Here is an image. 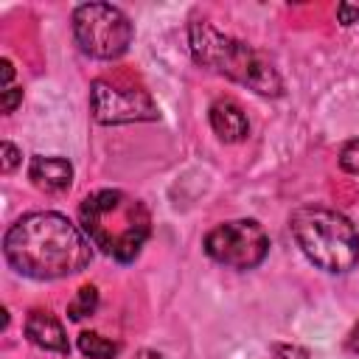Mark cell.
Segmentation results:
<instances>
[{
	"label": "cell",
	"mask_w": 359,
	"mask_h": 359,
	"mask_svg": "<svg viewBox=\"0 0 359 359\" xmlns=\"http://www.w3.org/2000/svg\"><path fill=\"white\" fill-rule=\"evenodd\" d=\"M79 222L84 236L101 252L121 264L135 261L146 238L151 236L149 208L118 188H101L95 194H87L79 205Z\"/></svg>",
	"instance_id": "obj_2"
},
{
	"label": "cell",
	"mask_w": 359,
	"mask_h": 359,
	"mask_svg": "<svg viewBox=\"0 0 359 359\" xmlns=\"http://www.w3.org/2000/svg\"><path fill=\"white\" fill-rule=\"evenodd\" d=\"M300 252L323 272H348L359 264V233L348 216L320 205H303L289 216Z\"/></svg>",
	"instance_id": "obj_4"
},
{
	"label": "cell",
	"mask_w": 359,
	"mask_h": 359,
	"mask_svg": "<svg viewBox=\"0 0 359 359\" xmlns=\"http://www.w3.org/2000/svg\"><path fill=\"white\" fill-rule=\"evenodd\" d=\"M188 48H191V56L196 65H202L241 87H250L258 95H280L283 93V79L255 48L216 31L210 22L196 20L188 25Z\"/></svg>",
	"instance_id": "obj_3"
},
{
	"label": "cell",
	"mask_w": 359,
	"mask_h": 359,
	"mask_svg": "<svg viewBox=\"0 0 359 359\" xmlns=\"http://www.w3.org/2000/svg\"><path fill=\"white\" fill-rule=\"evenodd\" d=\"M93 241L67 216L56 210H34L20 216L3 238L8 266L34 280H56L87 269Z\"/></svg>",
	"instance_id": "obj_1"
},
{
	"label": "cell",
	"mask_w": 359,
	"mask_h": 359,
	"mask_svg": "<svg viewBox=\"0 0 359 359\" xmlns=\"http://www.w3.org/2000/svg\"><path fill=\"white\" fill-rule=\"evenodd\" d=\"M210 129L216 132L219 140L224 143H238L250 135V121L244 115V109L233 101V98H219L210 104Z\"/></svg>",
	"instance_id": "obj_10"
},
{
	"label": "cell",
	"mask_w": 359,
	"mask_h": 359,
	"mask_svg": "<svg viewBox=\"0 0 359 359\" xmlns=\"http://www.w3.org/2000/svg\"><path fill=\"white\" fill-rule=\"evenodd\" d=\"M345 351H348V353H356V356H359V323H356V325L351 328V334L345 337Z\"/></svg>",
	"instance_id": "obj_18"
},
{
	"label": "cell",
	"mask_w": 359,
	"mask_h": 359,
	"mask_svg": "<svg viewBox=\"0 0 359 359\" xmlns=\"http://www.w3.org/2000/svg\"><path fill=\"white\" fill-rule=\"evenodd\" d=\"M261 359H309V351H306V348H300V345L278 342V345H272V348H269V353H266V356H261Z\"/></svg>",
	"instance_id": "obj_14"
},
{
	"label": "cell",
	"mask_w": 359,
	"mask_h": 359,
	"mask_svg": "<svg viewBox=\"0 0 359 359\" xmlns=\"http://www.w3.org/2000/svg\"><path fill=\"white\" fill-rule=\"evenodd\" d=\"M95 309H98V289H95L93 283H87V286H81V289L76 292V297L67 303V317H70V320H84V317H90Z\"/></svg>",
	"instance_id": "obj_12"
},
{
	"label": "cell",
	"mask_w": 359,
	"mask_h": 359,
	"mask_svg": "<svg viewBox=\"0 0 359 359\" xmlns=\"http://www.w3.org/2000/svg\"><path fill=\"white\" fill-rule=\"evenodd\" d=\"M25 337L31 345L42 348V351H53V353H70V342L67 334L62 328V323L56 320V314H50L48 309H34L25 317Z\"/></svg>",
	"instance_id": "obj_8"
},
{
	"label": "cell",
	"mask_w": 359,
	"mask_h": 359,
	"mask_svg": "<svg viewBox=\"0 0 359 359\" xmlns=\"http://www.w3.org/2000/svg\"><path fill=\"white\" fill-rule=\"evenodd\" d=\"M90 109H93V118L104 126L160 118V107L154 104L149 90L118 84L109 79H95L90 84Z\"/></svg>",
	"instance_id": "obj_7"
},
{
	"label": "cell",
	"mask_w": 359,
	"mask_h": 359,
	"mask_svg": "<svg viewBox=\"0 0 359 359\" xmlns=\"http://www.w3.org/2000/svg\"><path fill=\"white\" fill-rule=\"evenodd\" d=\"M205 252L230 269H252L269 252V236L255 219H233L216 224L205 241Z\"/></svg>",
	"instance_id": "obj_6"
},
{
	"label": "cell",
	"mask_w": 359,
	"mask_h": 359,
	"mask_svg": "<svg viewBox=\"0 0 359 359\" xmlns=\"http://www.w3.org/2000/svg\"><path fill=\"white\" fill-rule=\"evenodd\" d=\"M0 151H3V174H11V171H14L17 165H20L22 154H20V149H17L14 143H8V140H3Z\"/></svg>",
	"instance_id": "obj_16"
},
{
	"label": "cell",
	"mask_w": 359,
	"mask_h": 359,
	"mask_svg": "<svg viewBox=\"0 0 359 359\" xmlns=\"http://www.w3.org/2000/svg\"><path fill=\"white\" fill-rule=\"evenodd\" d=\"M337 20H339V25L359 22V3H339L337 6Z\"/></svg>",
	"instance_id": "obj_17"
},
{
	"label": "cell",
	"mask_w": 359,
	"mask_h": 359,
	"mask_svg": "<svg viewBox=\"0 0 359 359\" xmlns=\"http://www.w3.org/2000/svg\"><path fill=\"white\" fill-rule=\"evenodd\" d=\"M20 104H22V87L11 84V87L0 90V107H3V112H6V115H11Z\"/></svg>",
	"instance_id": "obj_15"
},
{
	"label": "cell",
	"mask_w": 359,
	"mask_h": 359,
	"mask_svg": "<svg viewBox=\"0 0 359 359\" xmlns=\"http://www.w3.org/2000/svg\"><path fill=\"white\" fill-rule=\"evenodd\" d=\"M0 67H3V90H6V87H11V79H14V65H11L8 59H3V62H0Z\"/></svg>",
	"instance_id": "obj_19"
},
{
	"label": "cell",
	"mask_w": 359,
	"mask_h": 359,
	"mask_svg": "<svg viewBox=\"0 0 359 359\" xmlns=\"http://www.w3.org/2000/svg\"><path fill=\"white\" fill-rule=\"evenodd\" d=\"M79 351L90 359H112V356H118L121 345L101 337L98 331H81L79 334Z\"/></svg>",
	"instance_id": "obj_11"
},
{
	"label": "cell",
	"mask_w": 359,
	"mask_h": 359,
	"mask_svg": "<svg viewBox=\"0 0 359 359\" xmlns=\"http://www.w3.org/2000/svg\"><path fill=\"white\" fill-rule=\"evenodd\" d=\"M73 36L81 53L93 59H118L129 50L135 28L118 6L84 3L73 11Z\"/></svg>",
	"instance_id": "obj_5"
},
{
	"label": "cell",
	"mask_w": 359,
	"mask_h": 359,
	"mask_svg": "<svg viewBox=\"0 0 359 359\" xmlns=\"http://www.w3.org/2000/svg\"><path fill=\"white\" fill-rule=\"evenodd\" d=\"M339 168L348 174H359V137L345 143L339 151Z\"/></svg>",
	"instance_id": "obj_13"
},
{
	"label": "cell",
	"mask_w": 359,
	"mask_h": 359,
	"mask_svg": "<svg viewBox=\"0 0 359 359\" xmlns=\"http://www.w3.org/2000/svg\"><path fill=\"white\" fill-rule=\"evenodd\" d=\"M28 180L45 194H62L73 185V165L65 157L34 154L28 163Z\"/></svg>",
	"instance_id": "obj_9"
}]
</instances>
